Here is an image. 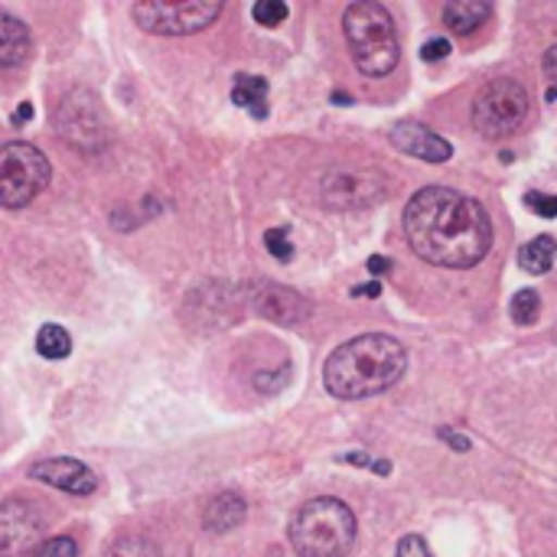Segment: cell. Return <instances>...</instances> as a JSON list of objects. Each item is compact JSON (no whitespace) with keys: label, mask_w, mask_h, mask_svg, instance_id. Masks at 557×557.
I'll return each instance as SVG.
<instances>
[{"label":"cell","mask_w":557,"mask_h":557,"mask_svg":"<svg viewBox=\"0 0 557 557\" xmlns=\"http://www.w3.org/2000/svg\"><path fill=\"white\" fill-rule=\"evenodd\" d=\"M450 55V42L447 39H431V42H424V49H421V59L424 62H441V59H447Z\"/></svg>","instance_id":"obj_27"},{"label":"cell","mask_w":557,"mask_h":557,"mask_svg":"<svg viewBox=\"0 0 557 557\" xmlns=\"http://www.w3.org/2000/svg\"><path fill=\"white\" fill-rule=\"evenodd\" d=\"M369 271H372V274H385V271H392V261L375 255V258H369Z\"/></svg>","instance_id":"obj_31"},{"label":"cell","mask_w":557,"mask_h":557,"mask_svg":"<svg viewBox=\"0 0 557 557\" xmlns=\"http://www.w3.org/2000/svg\"><path fill=\"white\" fill-rule=\"evenodd\" d=\"M343 29H346L352 62L359 65L362 75L382 78L398 65L401 46H398V33H395V20L382 3L359 0L352 7H346Z\"/></svg>","instance_id":"obj_4"},{"label":"cell","mask_w":557,"mask_h":557,"mask_svg":"<svg viewBox=\"0 0 557 557\" xmlns=\"http://www.w3.org/2000/svg\"><path fill=\"white\" fill-rule=\"evenodd\" d=\"M525 206L542 215V219H557V196H545V193H525Z\"/></svg>","instance_id":"obj_25"},{"label":"cell","mask_w":557,"mask_h":557,"mask_svg":"<svg viewBox=\"0 0 557 557\" xmlns=\"http://www.w3.org/2000/svg\"><path fill=\"white\" fill-rule=\"evenodd\" d=\"M539 307H542L539 294H535L532 287H525V290H519V294L512 297V320H516L519 326H532V323L539 320Z\"/></svg>","instance_id":"obj_21"},{"label":"cell","mask_w":557,"mask_h":557,"mask_svg":"<svg viewBox=\"0 0 557 557\" xmlns=\"http://www.w3.org/2000/svg\"><path fill=\"white\" fill-rule=\"evenodd\" d=\"M248 307L277 323V326H294V323H304L310 317V300L300 297L297 290L290 287H281V284H271V281H261V284H251L248 287Z\"/></svg>","instance_id":"obj_11"},{"label":"cell","mask_w":557,"mask_h":557,"mask_svg":"<svg viewBox=\"0 0 557 557\" xmlns=\"http://www.w3.org/2000/svg\"><path fill=\"white\" fill-rule=\"evenodd\" d=\"M222 13L219 0H144L131 7L140 29L157 36H193L212 26Z\"/></svg>","instance_id":"obj_6"},{"label":"cell","mask_w":557,"mask_h":557,"mask_svg":"<svg viewBox=\"0 0 557 557\" xmlns=\"http://www.w3.org/2000/svg\"><path fill=\"white\" fill-rule=\"evenodd\" d=\"M529 108L532 98L516 78H493L490 85H483V91L473 101V127L483 137L499 140L529 117Z\"/></svg>","instance_id":"obj_7"},{"label":"cell","mask_w":557,"mask_h":557,"mask_svg":"<svg viewBox=\"0 0 557 557\" xmlns=\"http://www.w3.org/2000/svg\"><path fill=\"white\" fill-rule=\"evenodd\" d=\"M343 463H356V467H372V460L366 454H346Z\"/></svg>","instance_id":"obj_33"},{"label":"cell","mask_w":557,"mask_h":557,"mask_svg":"<svg viewBox=\"0 0 557 557\" xmlns=\"http://www.w3.org/2000/svg\"><path fill=\"white\" fill-rule=\"evenodd\" d=\"M392 144L408 153V157H418L424 163H447L454 157V147L450 140H444L441 134H434L431 127L418 124V121H401L392 127Z\"/></svg>","instance_id":"obj_13"},{"label":"cell","mask_w":557,"mask_h":557,"mask_svg":"<svg viewBox=\"0 0 557 557\" xmlns=\"http://www.w3.org/2000/svg\"><path fill=\"white\" fill-rule=\"evenodd\" d=\"M29 29L10 10H0V69H16L29 59Z\"/></svg>","instance_id":"obj_14"},{"label":"cell","mask_w":557,"mask_h":557,"mask_svg":"<svg viewBox=\"0 0 557 557\" xmlns=\"http://www.w3.org/2000/svg\"><path fill=\"white\" fill-rule=\"evenodd\" d=\"M408 369L405 346L388 333H366L343 343L323 369V385L343 401H359L388 392Z\"/></svg>","instance_id":"obj_2"},{"label":"cell","mask_w":557,"mask_h":557,"mask_svg":"<svg viewBox=\"0 0 557 557\" xmlns=\"http://www.w3.org/2000/svg\"><path fill=\"white\" fill-rule=\"evenodd\" d=\"M287 3H281V0H261V3H255L251 7V16L261 23V26H281L284 20H287Z\"/></svg>","instance_id":"obj_22"},{"label":"cell","mask_w":557,"mask_h":557,"mask_svg":"<svg viewBox=\"0 0 557 557\" xmlns=\"http://www.w3.org/2000/svg\"><path fill=\"white\" fill-rule=\"evenodd\" d=\"M245 516H248V506L238 493H219L209 499V506L202 512V525L212 535H225V532L238 529L245 522Z\"/></svg>","instance_id":"obj_15"},{"label":"cell","mask_w":557,"mask_h":557,"mask_svg":"<svg viewBox=\"0 0 557 557\" xmlns=\"http://www.w3.org/2000/svg\"><path fill=\"white\" fill-rule=\"evenodd\" d=\"M441 437H447V441H450V444H447L450 450H460V454H467V450H470V441H467L463 434H450V431H441Z\"/></svg>","instance_id":"obj_29"},{"label":"cell","mask_w":557,"mask_h":557,"mask_svg":"<svg viewBox=\"0 0 557 557\" xmlns=\"http://www.w3.org/2000/svg\"><path fill=\"white\" fill-rule=\"evenodd\" d=\"M29 117H33V104H29V101H23V104H20V111L13 114V124H23V121H29Z\"/></svg>","instance_id":"obj_32"},{"label":"cell","mask_w":557,"mask_h":557,"mask_svg":"<svg viewBox=\"0 0 557 557\" xmlns=\"http://www.w3.org/2000/svg\"><path fill=\"white\" fill-rule=\"evenodd\" d=\"M232 101L248 108L255 117H268V82L261 75H235V85H232Z\"/></svg>","instance_id":"obj_17"},{"label":"cell","mask_w":557,"mask_h":557,"mask_svg":"<svg viewBox=\"0 0 557 557\" xmlns=\"http://www.w3.org/2000/svg\"><path fill=\"white\" fill-rule=\"evenodd\" d=\"M379 294H382V281H372V284L352 287V297H379Z\"/></svg>","instance_id":"obj_30"},{"label":"cell","mask_w":557,"mask_h":557,"mask_svg":"<svg viewBox=\"0 0 557 557\" xmlns=\"http://www.w3.org/2000/svg\"><path fill=\"white\" fill-rule=\"evenodd\" d=\"M264 248H268L277 261H290V258H294V245H290V238H287L284 228H271V232L264 235Z\"/></svg>","instance_id":"obj_24"},{"label":"cell","mask_w":557,"mask_h":557,"mask_svg":"<svg viewBox=\"0 0 557 557\" xmlns=\"http://www.w3.org/2000/svg\"><path fill=\"white\" fill-rule=\"evenodd\" d=\"M29 476L36 483H46L52 490H62V493H72V496H91L98 490V480L95 473L78 463V460H69V457H55V460H42L29 470Z\"/></svg>","instance_id":"obj_12"},{"label":"cell","mask_w":557,"mask_h":557,"mask_svg":"<svg viewBox=\"0 0 557 557\" xmlns=\"http://www.w3.org/2000/svg\"><path fill=\"white\" fill-rule=\"evenodd\" d=\"M395 557H434V555H431V548H428V542H424L421 535H405V539L398 542V555Z\"/></svg>","instance_id":"obj_26"},{"label":"cell","mask_w":557,"mask_h":557,"mask_svg":"<svg viewBox=\"0 0 557 557\" xmlns=\"http://www.w3.org/2000/svg\"><path fill=\"white\" fill-rule=\"evenodd\" d=\"M356 516L346 503L320 496L290 519V545L300 557H346L356 545Z\"/></svg>","instance_id":"obj_3"},{"label":"cell","mask_w":557,"mask_h":557,"mask_svg":"<svg viewBox=\"0 0 557 557\" xmlns=\"http://www.w3.org/2000/svg\"><path fill=\"white\" fill-rule=\"evenodd\" d=\"M29 557H78V545H75V539L59 535V539H46Z\"/></svg>","instance_id":"obj_23"},{"label":"cell","mask_w":557,"mask_h":557,"mask_svg":"<svg viewBox=\"0 0 557 557\" xmlns=\"http://www.w3.org/2000/svg\"><path fill=\"white\" fill-rule=\"evenodd\" d=\"M49 160L26 140L0 144V206L26 209L49 186Z\"/></svg>","instance_id":"obj_5"},{"label":"cell","mask_w":557,"mask_h":557,"mask_svg":"<svg viewBox=\"0 0 557 557\" xmlns=\"http://www.w3.org/2000/svg\"><path fill=\"white\" fill-rule=\"evenodd\" d=\"M101 557H160V552L144 535H124V539H117Z\"/></svg>","instance_id":"obj_20"},{"label":"cell","mask_w":557,"mask_h":557,"mask_svg":"<svg viewBox=\"0 0 557 557\" xmlns=\"http://www.w3.org/2000/svg\"><path fill=\"white\" fill-rule=\"evenodd\" d=\"M545 78H548V101H557V46L545 52Z\"/></svg>","instance_id":"obj_28"},{"label":"cell","mask_w":557,"mask_h":557,"mask_svg":"<svg viewBox=\"0 0 557 557\" xmlns=\"http://www.w3.org/2000/svg\"><path fill=\"white\" fill-rule=\"evenodd\" d=\"M36 352L42 356V359H65L69 352H72V336H69V330H62V326H55V323H46L42 330H39V336H36Z\"/></svg>","instance_id":"obj_19"},{"label":"cell","mask_w":557,"mask_h":557,"mask_svg":"<svg viewBox=\"0 0 557 557\" xmlns=\"http://www.w3.org/2000/svg\"><path fill=\"white\" fill-rule=\"evenodd\" d=\"M372 473L388 476V473H392V463H388V460H379V463H372Z\"/></svg>","instance_id":"obj_34"},{"label":"cell","mask_w":557,"mask_h":557,"mask_svg":"<svg viewBox=\"0 0 557 557\" xmlns=\"http://www.w3.org/2000/svg\"><path fill=\"white\" fill-rule=\"evenodd\" d=\"M55 127L59 137L82 153H98L108 140V114L95 91L75 88L69 91L55 108Z\"/></svg>","instance_id":"obj_8"},{"label":"cell","mask_w":557,"mask_h":557,"mask_svg":"<svg viewBox=\"0 0 557 557\" xmlns=\"http://www.w3.org/2000/svg\"><path fill=\"white\" fill-rule=\"evenodd\" d=\"M486 16H490V3L483 0H454L444 7V23L460 36H470L473 29H480Z\"/></svg>","instance_id":"obj_16"},{"label":"cell","mask_w":557,"mask_h":557,"mask_svg":"<svg viewBox=\"0 0 557 557\" xmlns=\"http://www.w3.org/2000/svg\"><path fill=\"white\" fill-rule=\"evenodd\" d=\"M46 512L33 499L0 506V557H29L46 539Z\"/></svg>","instance_id":"obj_9"},{"label":"cell","mask_w":557,"mask_h":557,"mask_svg":"<svg viewBox=\"0 0 557 557\" xmlns=\"http://www.w3.org/2000/svg\"><path fill=\"white\" fill-rule=\"evenodd\" d=\"M323 199L333 209H366L385 199L382 180L362 170H333L323 176Z\"/></svg>","instance_id":"obj_10"},{"label":"cell","mask_w":557,"mask_h":557,"mask_svg":"<svg viewBox=\"0 0 557 557\" xmlns=\"http://www.w3.org/2000/svg\"><path fill=\"white\" fill-rule=\"evenodd\" d=\"M555 261H557L555 235H539L535 242L522 245V251H519V264H522V271H525V274H535V277L548 274V271L555 268Z\"/></svg>","instance_id":"obj_18"},{"label":"cell","mask_w":557,"mask_h":557,"mask_svg":"<svg viewBox=\"0 0 557 557\" xmlns=\"http://www.w3.org/2000/svg\"><path fill=\"white\" fill-rule=\"evenodd\" d=\"M405 235L414 255L434 268H476L493 248L490 212L447 186H428L405 206Z\"/></svg>","instance_id":"obj_1"}]
</instances>
